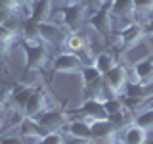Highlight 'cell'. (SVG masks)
I'll use <instances>...</instances> for the list:
<instances>
[{
  "mask_svg": "<svg viewBox=\"0 0 153 144\" xmlns=\"http://www.w3.org/2000/svg\"><path fill=\"white\" fill-rule=\"evenodd\" d=\"M46 46L48 44H44L42 40H23V54L29 71H38L50 62Z\"/></svg>",
  "mask_w": 153,
  "mask_h": 144,
  "instance_id": "6da1fadb",
  "label": "cell"
},
{
  "mask_svg": "<svg viewBox=\"0 0 153 144\" xmlns=\"http://www.w3.org/2000/svg\"><path fill=\"white\" fill-rule=\"evenodd\" d=\"M61 27L69 33L80 31L86 19V2H75V4H65L61 8Z\"/></svg>",
  "mask_w": 153,
  "mask_h": 144,
  "instance_id": "7a4b0ae2",
  "label": "cell"
},
{
  "mask_svg": "<svg viewBox=\"0 0 153 144\" xmlns=\"http://www.w3.org/2000/svg\"><path fill=\"white\" fill-rule=\"evenodd\" d=\"M88 23L102 38H105V40L111 38V35H113V17H111V14H109V4L100 6L92 16H90Z\"/></svg>",
  "mask_w": 153,
  "mask_h": 144,
  "instance_id": "3957f363",
  "label": "cell"
},
{
  "mask_svg": "<svg viewBox=\"0 0 153 144\" xmlns=\"http://www.w3.org/2000/svg\"><path fill=\"white\" fill-rule=\"evenodd\" d=\"M52 71L54 73H79L80 67H82V60H80L79 54H73V52H59L50 60Z\"/></svg>",
  "mask_w": 153,
  "mask_h": 144,
  "instance_id": "277c9868",
  "label": "cell"
},
{
  "mask_svg": "<svg viewBox=\"0 0 153 144\" xmlns=\"http://www.w3.org/2000/svg\"><path fill=\"white\" fill-rule=\"evenodd\" d=\"M153 56V46L147 42V37H143L142 40H138L136 44L128 46L123 50V64L126 67H132L134 64H138V62H143L147 60V58Z\"/></svg>",
  "mask_w": 153,
  "mask_h": 144,
  "instance_id": "5b68a950",
  "label": "cell"
},
{
  "mask_svg": "<svg viewBox=\"0 0 153 144\" xmlns=\"http://www.w3.org/2000/svg\"><path fill=\"white\" fill-rule=\"evenodd\" d=\"M102 79L115 94L121 96L124 86H126V83H128V67L124 64H117L115 67H111L107 73H103Z\"/></svg>",
  "mask_w": 153,
  "mask_h": 144,
  "instance_id": "8992f818",
  "label": "cell"
},
{
  "mask_svg": "<svg viewBox=\"0 0 153 144\" xmlns=\"http://www.w3.org/2000/svg\"><path fill=\"white\" fill-rule=\"evenodd\" d=\"M67 33L65 29L56 21H42L38 23V38H40L44 44L48 46H56V44H61L65 40Z\"/></svg>",
  "mask_w": 153,
  "mask_h": 144,
  "instance_id": "52a82bcc",
  "label": "cell"
},
{
  "mask_svg": "<svg viewBox=\"0 0 153 144\" xmlns=\"http://www.w3.org/2000/svg\"><path fill=\"white\" fill-rule=\"evenodd\" d=\"M36 121L44 127V131L46 133H52V131H59V129H65V125H67V113L65 112H61V110H57V108H48L44 110L40 115L36 117Z\"/></svg>",
  "mask_w": 153,
  "mask_h": 144,
  "instance_id": "ba28073f",
  "label": "cell"
},
{
  "mask_svg": "<svg viewBox=\"0 0 153 144\" xmlns=\"http://www.w3.org/2000/svg\"><path fill=\"white\" fill-rule=\"evenodd\" d=\"M128 81L142 85H151L153 83V56L143 62H138L132 67H128Z\"/></svg>",
  "mask_w": 153,
  "mask_h": 144,
  "instance_id": "9c48e42d",
  "label": "cell"
},
{
  "mask_svg": "<svg viewBox=\"0 0 153 144\" xmlns=\"http://www.w3.org/2000/svg\"><path fill=\"white\" fill-rule=\"evenodd\" d=\"M44 110H48V98H46V94H44V90H42V88H35V90H33V94L29 96V100H27L25 108H23V112H25L27 117L36 119L38 115L44 112Z\"/></svg>",
  "mask_w": 153,
  "mask_h": 144,
  "instance_id": "30bf717a",
  "label": "cell"
},
{
  "mask_svg": "<svg viewBox=\"0 0 153 144\" xmlns=\"http://www.w3.org/2000/svg\"><path fill=\"white\" fill-rule=\"evenodd\" d=\"M80 115L86 119L88 123L96 121V119H105L107 113H105V108H103V102L98 98H84V102L80 104Z\"/></svg>",
  "mask_w": 153,
  "mask_h": 144,
  "instance_id": "8fae6325",
  "label": "cell"
},
{
  "mask_svg": "<svg viewBox=\"0 0 153 144\" xmlns=\"http://www.w3.org/2000/svg\"><path fill=\"white\" fill-rule=\"evenodd\" d=\"M65 133L69 134L71 138L86 142V140H90V123L86 121L84 117L71 119V121H67V125H65Z\"/></svg>",
  "mask_w": 153,
  "mask_h": 144,
  "instance_id": "7c38bea8",
  "label": "cell"
},
{
  "mask_svg": "<svg viewBox=\"0 0 153 144\" xmlns=\"http://www.w3.org/2000/svg\"><path fill=\"white\" fill-rule=\"evenodd\" d=\"M52 14H54V0H35L29 17L36 23H42V21H50Z\"/></svg>",
  "mask_w": 153,
  "mask_h": 144,
  "instance_id": "4fadbf2b",
  "label": "cell"
},
{
  "mask_svg": "<svg viewBox=\"0 0 153 144\" xmlns=\"http://www.w3.org/2000/svg\"><path fill=\"white\" fill-rule=\"evenodd\" d=\"M119 133H121V142L123 144H146L147 142V131H143L136 123L121 129Z\"/></svg>",
  "mask_w": 153,
  "mask_h": 144,
  "instance_id": "5bb4252c",
  "label": "cell"
},
{
  "mask_svg": "<svg viewBox=\"0 0 153 144\" xmlns=\"http://www.w3.org/2000/svg\"><path fill=\"white\" fill-rule=\"evenodd\" d=\"M44 134H46L44 127L33 117H25V121L19 125V136H23V138H35V140H38Z\"/></svg>",
  "mask_w": 153,
  "mask_h": 144,
  "instance_id": "9a60e30c",
  "label": "cell"
},
{
  "mask_svg": "<svg viewBox=\"0 0 153 144\" xmlns=\"http://www.w3.org/2000/svg\"><path fill=\"white\" fill-rule=\"evenodd\" d=\"M111 134H119V127L111 123L107 117L105 119H96L90 123V138L92 136H111Z\"/></svg>",
  "mask_w": 153,
  "mask_h": 144,
  "instance_id": "2e32d148",
  "label": "cell"
},
{
  "mask_svg": "<svg viewBox=\"0 0 153 144\" xmlns=\"http://www.w3.org/2000/svg\"><path fill=\"white\" fill-rule=\"evenodd\" d=\"M63 44L67 48V52H73V54H82V52L88 48V42H86L84 33L75 31V33H67Z\"/></svg>",
  "mask_w": 153,
  "mask_h": 144,
  "instance_id": "e0dca14e",
  "label": "cell"
},
{
  "mask_svg": "<svg viewBox=\"0 0 153 144\" xmlns=\"http://www.w3.org/2000/svg\"><path fill=\"white\" fill-rule=\"evenodd\" d=\"M109 14L111 17H134V2L132 0H111Z\"/></svg>",
  "mask_w": 153,
  "mask_h": 144,
  "instance_id": "ac0fdd59",
  "label": "cell"
},
{
  "mask_svg": "<svg viewBox=\"0 0 153 144\" xmlns=\"http://www.w3.org/2000/svg\"><path fill=\"white\" fill-rule=\"evenodd\" d=\"M119 62H117V58H115L111 52H100V54H96L94 56V62H92V65L96 67V69L100 71V73H107L111 67H115Z\"/></svg>",
  "mask_w": 153,
  "mask_h": 144,
  "instance_id": "d6986e66",
  "label": "cell"
},
{
  "mask_svg": "<svg viewBox=\"0 0 153 144\" xmlns=\"http://www.w3.org/2000/svg\"><path fill=\"white\" fill-rule=\"evenodd\" d=\"M79 73H80V79H82L84 88H90V86H96V85L102 83V73H100L92 64H90V65H82Z\"/></svg>",
  "mask_w": 153,
  "mask_h": 144,
  "instance_id": "ffe728a7",
  "label": "cell"
},
{
  "mask_svg": "<svg viewBox=\"0 0 153 144\" xmlns=\"http://www.w3.org/2000/svg\"><path fill=\"white\" fill-rule=\"evenodd\" d=\"M33 86L31 85H19L13 92H10V98H12V102L16 104V108H25V104H27V100H29V96L33 94Z\"/></svg>",
  "mask_w": 153,
  "mask_h": 144,
  "instance_id": "44dd1931",
  "label": "cell"
},
{
  "mask_svg": "<svg viewBox=\"0 0 153 144\" xmlns=\"http://www.w3.org/2000/svg\"><path fill=\"white\" fill-rule=\"evenodd\" d=\"M134 123L142 127L143 131H153V106L151 108H143L142 112H136Z\"/></svg>",
  "mask_w": 153,
  "mask_h": 144,
  "instance_id": "7402d4cb",
  "label": "cell"
},
{
  "mask_svg": "<svg viewBox=\"0 0 153 144\" xmlns=\"http://www.w3.org/2000/svg\"><path fill=\"white\" fill-rule=\"evenodd\" d=\"M103 108H105V113H107V117H109V115L121 112V110L124 108V102L121 100V96H113V98L103 100Z\"/></svg>",
  "mask_w": 153,
  "mask_h": 144,
  "instance_id": "603a6c76",
  "label": "cell"
},
{
  "mask_svg": "<svg viewBox=\"0 0 153 144\" xmlns=\"http://www.w3.org/2000/svg\"><path fill=\"white\" fill-rule=\"evenodd\" d=\"M36 144H65V136L59 131H52V133H46L42 138H38Z\"/></svg>",
  "mask_w": 153,
  "mask_h": 144,
  "instance_id": "cb8c5ba5",
  "label": "cell"
},
{
  "mask_svg": "<svg viewBox=\"0 0 153 144\" xmlns=\"http://www.w3.org/2000/svg\"><path fill=\"white\" fill-rule=\"evenodd\" d=\"M0 10H8V12H12V14H27L25 10H23L21 6H19V2L17 0H0Z\"/></svg>",
  "mask_w": 153,
  "mask_h": 144,
  "instance_id": "d4e9b609",
  "label": "cell"
},
{
  "mask_svg": "<svg viewBox=\"0 0 153 144\" xmlns=\"http://www.w3.org/2000/svg\"><path fill=\"white\" fill-rule=\"evenodd\" d=\"M86 144H117V134H111V136H92L90 140H86Z\"/></svg>",
  "mask_w": 153,
  "mask_h": 144,
  "instance_id": "484cf974",
  "label": "cell"
},
{
  "mask_svg": "<svg viewBox=\"0 0 153 144\" xmlns=\"http://www.w3.org/2000/svg\"><path fill=\"white\" fill-rule=\"evenodd\" d=\"M16 38V33H12L6 25H0V44H10Z\"/></svg>",
  "mask_w": 153,
  "mask_h": 144,
  "instance_id": "4316f807",
  "label": "cell"
},
{
  "mask_svg": "<svg viewBox=\"0 0 153 144\" xmlns=\"http://www.w3.org/2000/svg\"><path fill=\"white\" fill-rule=\"evenodd\" d=\"M0 144H25V138L23 136H13V134H2L0 136Z\"/></svg>",
  "mask_w": 153,
  "mask_h": 144,
  "instance_id": "83f0119b",
  "label": "cell"
},
{
  "mask_svg": "<svg viewBox=\"0 0 153 144\" xmlns=\"http://www.w3.org/2000/svg\"><path fill=\"white\" fill-rule=\"evenodd\" d=\"M17 2H19V6H21V8L27 12V16H29V14H31L33 4H35V0H17Z\"/></svg>",
  "mask_w": 153,
  "mask_h": 144,
  "instance_id": "f1b7e54d",
  "label": "cell"
},
{
  "mask_svg": "<svg viewBox=\"0 0 153 144\" xmlns=\"http://www.w3.org/2000/svg\"><path fill=\"white\" fill-rule=\"evenodd\" d=\"M10 16H12V12H8V10H0V25H4V23L10 19Z\"/></svg>",
  "mask_w": 153,
  "mask_h": 144,
  "instance_id": "f546056e",
  "label": "cell"
},
{
  "mask_svg": "<svg viewBox=\"0 0 153 144\" xmlns=\"http://www.w3.org/2000/svg\"><path fill=\"white\" fill-rule=\"evenodd\" d=\"M92 2L98 4V8H100V6H103V4H107V0H90V4H92Z\"/></svg>",
  "mask_w": 153,
  "mask_h": 144,
  "instance_id": "4dcf8cb0",
  "label": "cell"
},
{
  "mask_svg": "<svg viewBox=\"0 0 153 144\" xmlns=\"http://www.w3.org/2000/svg\"><path fill=\"white\" fill-rule=\"evenodd\" d=\"M75 2H84V0H67V4H75Z\"/></svg>",
  "mask_w": 153,
  "mask_h": 144,
  "instance_id": "1f68e13d",
  "label": "cell"
},
{
  "mask_svg": "<svg viewBox=\"0 0 153 144\" xmlns=\"http://www.w3.org/2000/svg\"><path fill=\"white\" fill-rule=\"evenodd\" d=\"M2 108H4V100L0 98V110H2Z\"/></svg>",
  "mask_w": 153,
  "mask_h": 144,
  "instance_id": "d6a6232c",
  "label": "cell"
}]
</instances>
